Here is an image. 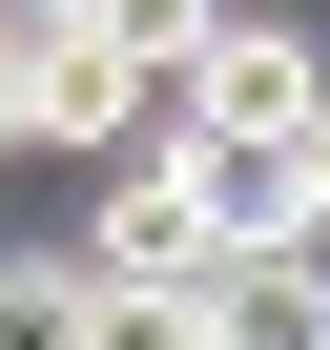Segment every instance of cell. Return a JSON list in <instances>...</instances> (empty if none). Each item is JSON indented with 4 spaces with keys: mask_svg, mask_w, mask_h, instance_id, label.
Listing matches in <instances>:
<instances>
[{
    "mask_svg": "<svg viewBox=\"0 0 330 350\" xmlns=\"http://www.w3.org/2000/svg\"><path fill=\"white\" fill-rule=\"evenodd\" d=\"M186 186L227 206V247H330V144L309 124H186Z\"/></svg>",
    "mask_w": 330,
    "mask_h": 350,
    "instance_id": "cell-1",
    "label": "cell"
},
{
    "mask_svg": "<svg viewBox=\"0 0 330 350\" xmlns=\"http://www.w3.org/2000/svg\"><path fill=\"white\" fill-rule=\"evenodd\" d=\"M309 103H330L309 21H248V0H227V21H207V62H186V124H309ZM186 124H165V144H186Z\"/></svg>",
    "mask_w": 330,
    "mask_h": 350,
    "instance_id": "cell-2",
    "label": "cell"
},
{
    "mask_svg": "<svg viewBox=\"0 0 330 350\" xmlns=\"http://www.w3.org/2000/svg\"><path fill=\"white\" fill-rule=\"evenodd\" d=\"M0 350H103V247H0Z\"/></svg>",
    "mask_w": 330,
    "mask_h": 350,
    "instance_id": "cell-3",
    "label": "cell"
},
{
    "mask_svg": "<svg viewBox=\"0 0 330 350\" xmlns=\"http://www.w3.org/2000/svg\"><path fill=\"white\" fill-rule=\"evenodd\" d=\"M227 350H330V247H248L227 268Z\"/></svg>",
    "mask_w": 330,
    "mask_h": 350,
    "instance_id": "cell-4",
    "label": "cell"
},
{
    "mask_svg": "<svg viewBox=\"0 0 330 350\" xmlns=\"http://www.w3.org/2000/svg\"><path fill=\"white\" fill-rule=\"evenodd\" d=\"M309 144H330V103H309Z\"/></svg>",
    "mask_w": 330,
    "mask_h": 350,
    "instance_id": "cell-5",
    "label": "cell"
},
{
    "mask_svg": "<svg viewBox=\"0 0 330 350\" xmlns=\"http://www.w3.org/2000/svg\"><path fill=\"white\" fill-rule=\"evenodd\" d=\"M207 350H227V329H207Z\"/></svg>",
    "mask_w": 330,
    "mask_h": 350,
    "instance_id": "cell-6",
    "label": "cell"
}]
</instances>
